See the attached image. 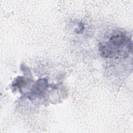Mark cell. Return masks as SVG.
Listing matches in <instances>:
<instances>
[{"label": "cell", "mask_w": 133, "mask_h": 133, "mask_svg": "<svg viewBox=\"0 0 133 133\" xmlns=\"http://www.w3.org/2000/svg\"><path fill=\"white\" fill-rule=\"evenodd\" d=\"M100 54L105 58H124L132 52V42L129 36L121 30L114 31L99 44Z\"/></svg>", "instance_id": "obj_1"}]
</instances>
